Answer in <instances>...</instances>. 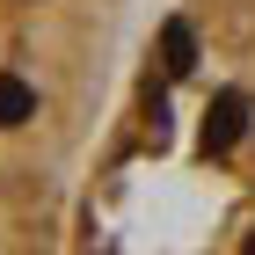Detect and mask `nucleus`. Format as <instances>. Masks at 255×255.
<instances>
[{
	"mask_svg": "<svg viewBox=\"0 0 255 255\" xmlns=\"http://www.w3.org/2000/svg\"><path fill=\"white\" fill-rule=\"evenodd\" d=\"M117 0H0V255H66Z\"/></svg>",
	"mask_w": 255,
	"mask_h": 255,
	"instance_id": "nucleus-1",
	"label": "nucleus"
}]
</instances>
